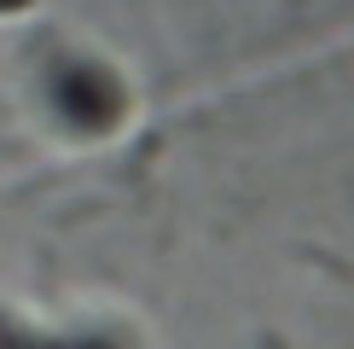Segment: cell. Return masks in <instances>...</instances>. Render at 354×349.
<instances>
[{
    "instance_id": "cell-1",
    "label": "cell",
    "mask_w": 354,
    "mask_h": 349,
    "mask_svg": "<svg viewBox=\"0 0 354 349\" xmlns=\"http://www.w3.org/2000/svg\"><path fill=\"white\" fill-rule=\"evenodd\" d=\"M35 6V0H0V18H6V12H29Z\"/></svg>"
}]
</instances>
